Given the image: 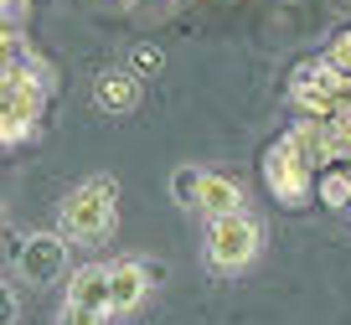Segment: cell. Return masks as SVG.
I'll return each mask as SVG.
<instances>
[{"mask_svg": "<svg viewBox=\"0 0 351 325\" xmlns=\"http://www.w3.org/2000/svg\"><path fill=\"white\" fill-rule=\"evenodd\" d=\"M109 263H83L67 274V294L57 325H109Z\"/></svg>", "mask_w": 351, "mask_h": 325, "instance_id": "6", "label": "cell"}, {"mask_svg": "<svg viewBox=\"0 0 351 325\" xmlns=\"http://www.w3.org/2000/svg\"><path fill=\"white\" fill-rule=\"evenodd\" d=\"M263 186L279 206H305L310 202V186H315V165L310 155L295 145V134H279L269 150H263Z\"/></svg>", "mask_w": 351, "mask_h": 325, "instance_id": "4", "label": "cell"}, {"mask_svg": "<svg viewBox=\"0 0 351 325\" xmlns=\"http://www.w3.org/2000/svg\"><path fill=\"white\" fill-rule=\"evenodd\" d=\"M315 202L330 206V212H346V206H351V171H346V165H320Z\"/></svg>", "mask_w": 351, "mask_h": 325, "instance_id": "10", "label": "cell"}, {"mask_svg": "<svg viewBox=\"0 0 351 325\" xmlns=\"http://www.w3.org/2000/svg\"><path fill=\"white\" fill-rule=\"evenodd\" d=\"M289 104L305 119H336V114L351 108V77L330 57H305L289 73Z\"/></svg>", "mask_w": 351, "mask_h": 325, "instance_id": "2", "label": "cell"}, {"mask_svg": "<svg viewBox=\"0 0 351 325\" xmlns=\"http://www.w3.org/2000/svg\"><path fill=\"white\" fill-rule=\"evenodd\" d=\"M191 212H202L207 222H217V217H232V212H243V186L232 181V176L202 171V186H197V206H191Z\"/></svg>", "mask_w": 351, "mask_h": 325, "instance_id": "8", "label": "cell"}, {"mask_svg": "<svg viewBox=\"0 0 351 325\" xmlns=\"http://www.w3.org/2000/svg\"><path fill=\"white\" fill-rule=\"evenodd\" d=\"M11 269L32 289H47V284H62L73 274V248H67L62 232H26L11 253Z\"/></svg>", "mask_w": 351, "mask_h": 325, "instance_id": "5", "label": "cell"}, {"mask_svg": "<svg viewBox=\"0 0 351 325\" xmlns=\"http://www.w3.org/2000/svg\"><path fill=\"white\" fill-rule=\"evenodd\" d=\"M145 294H150V274H145L140 258L109 263V315H114V320L134 315V310L145 304Z\"/></svg>", "mask_w": 351, "mask_h": 325, "instance_id": "7", "label": "cell"}, {"mask_svg": "<svg viewBox=\"0 0 351 325\" xmlns=\"http://www.w3.org/2000/svg\"><path fill=\"white\" fill-rule=\"evenodd\" d=\"M197 186H202V165H181V171H171V202L176 206H197Z\"/></svg>", "mask_w": 351, "mask_h": 325, "instance_id": "12", "label": "cell"}, {"mask_svg": "<svg viewBox=\"0 0 351 325\" xmlns=\"http://www.w3.org/2000/svg\"><path fill=\"white\" fill-rule=\"evenodd\" d=\"M0 325H16V289L0 279Z\"/></svg>", "mask_w": 351, "mask_h": 325, "instance_id": "16", "label": "cell"}, {"mask_svg": "<svg viewBox=\"0 0 351 325\" xmlns=\"http://www.w3.org/2000/svg\"><path fill=\"white\" fill-rule=\"evenodd\" d=\"M26 16H32V0H0V32H16Z\"/></svg>", "mask_w": 351, "mask_h": 325, "instance_id": "14", "label": "cell"}, {"mask_svg": "<svg viewBox=\"0 0 351 325\" xmlns=\"http://www.w3.org/2000/svg\"><path fill=\"white\" fill-rule=\"evenodd\" d=\"M119 228V186L114 176H88L83 186L62 196V212H57V232L67 243H104Z\"/></svg>", "mask_w": 351, "mask_h": 325, "instance_id": "1", "label": "cell"}, {"mask_svg": "<svg viewBox=\"0 0 351 325\" xmlns=\"http://www.w3.org/2000/svg\"><path fill=\"white\" fill-rule=\"evenodd\" d=\"M26 140H36V119L32 114H16V108H0V150H16Z\"/></svg>", "mask_w": 351, "mask_h": 325, "instance_id": "11", "label": "cell"}, {"mask_svg": "<svg viewBox=\"0 0 351 325\" xmlns=\"http://www.w3.org/2000/svg\"><path fill=\"white\" fill-rule=\"evenodd\" d=\"M160 62H165V57H160V47H134V52H130V73L134 77H150V73H160Z\"/></svg>", "mask_w": 351, "mask_h": 325, "instance_id": "13", "label": "cell"}, {"mask_svg": "<svg viewBox=\"0 0 351 325\" xmlns=\"http://www.w3.org/2000/svg\"><path fill=\"white\" fill-rule=\"evenodd\" d=\"M93 104H99L104 114H130V108L140 104V77H134V73H99V83H93Z\"/></svg>", "mask_w": 351, "mask_h": 325, "instance_id": "9", "label": "cell"}, {"mask_svg": "<svg viewBox=\"0 0 351 325\" xmlns=\"http://www.w3.org/2000/svg\"><path fill=\"white\" fill-rule=\"evenodd\" d=\"M326 57H330V62H336V67H341V73H346V77H351V26H346V32H341V36H336V42H330V52H326Z\"/></svg>", "mask_w": 351, "mask_h": 325, "instance_id": "15", "label": "cell"}, {"mask_svg": "<svg viewBox=\"0 0 351 325\" xmlns=\"http://www.w3.org/2000/svg\"><path fill=\"white\" fill-rule=\"evenodd\" d=\"M258 217L248 212H232V217H217L207 228V238H202V263H207L212 274H243L253 258H258Z\"/></svg>", "mask_w": 351, "mask_h": 325, "instance_id": "3", "label": "cell"}, {"mask_svg": "<svg viewBox=\"0 0 351 325\" xmlns=\"http://www.w3.org/2000/svg\"><path fill=\"white\" fill-rule=\"evenodd\" d=\"M0 228H5V206H0Z\"/></svg>", "mask_w": 351, "mask_h": 325, "instance_id": "17", "label": "cell"}]
</instances>
